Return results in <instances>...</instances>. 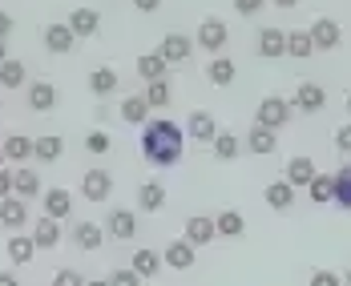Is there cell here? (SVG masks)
Listing matches in <instances>:
<instances>
[{"instance_id":"cell-1","label":"cell","mask_w":351,"mask_h":286,"mask_svg":"<svg viewBox=\"0 0 351 286\" xmlns=\"http://www.w3.org/2000/svg\"><path fill=\"white\" fill-rule=\"evenodd\" d=\"M182 145H186V133L170 117H158V121L141 125V153H145L149 166H178L182 161Z\"/></svg>"},{"instance_id":"cell-2","label":"cell","mask_w":351,"mask_h":286,"mask_svg":"<svg viewBox=\"0 0 351 286\" xmlns=\"http://www.w3.org/2000/svg\"><path fill=\"white\" fill-rule=\"evenodd\" d=\"M254 125H263V129H275V133H279L282 125H291V101L279 97V93L263 97V101H258V113H254Z\"/></svg>"},{"instance_id":"cell-3","label":"cell","mask_w":351,"mask_h":286,"mask_svg":"<svg viewBox=\"0 0 351 286\" xmlns=\"http://www.w3.org/2000/svg\"><path fill=\"white\" fill-rule=\"evenodd\" d=\"M226 40H230V29H226V21H218V16H206V21L198 25V36H194V44L206 49V53H214V57L226 49Z\"/></svg>"},{"instance_id":"cell-4","label":"cell","mask_w":351,"mask_h":286,"mask_svg":"<svg viewBox=\"0 0 351 286\" xmlns=\"http://www.w3.org/2000/svg\"><path fill=\"white\" fill-rule=\"evenodd\" d=\"M307 36H311V44H315V53H331V49H339V40H343L339 25H335L331 16H319L315 25L307 29Z\"/></svg>"},{"instance_id":"cell-5","label":"cell","mask_w":351,"mask_h":286,"mask_svg":"<svg viewBox=\"0 0 351 286\" xmlns=\"http://www.w3.org/2000/svg\"><path fill=\"white\" fill-rule=\"evenodd\" d=\"M190 53H194V40H190L186 33H166L162 36V44H158V57H162L166 65L190 61Z\"/></svg>"},{"instance_id":"cell-6","label":"cell","mask_w":351,"mask_h":286,"mask_svg":"<svg viewBox=\"0 0 351 286\" xmlns=\"http://www.w3.org/2000/svg\"><path fill=\"white\" fill-rule=\"evenodd\" d=\"M186 129H190V138L202 145H210L218 138V121H214L210 109H190V117H186Z\"/></svg>"},{"instance_id":"cell-7","label":"cell","mask_w":351,"mask_h":286,"mask_svg":"<svg viewBox=\"0 0 351 286\" xmlns=\"http://www.w3.org/2000/svg\"><path fill=\"white\" fill-rule=\"evenodd\" d=\"M323 105H327V93H323V85H315V81H303L295 89V97H291V109H303V113H319Z\"/></svg>"},{"instance_id":"cell-8","label":"cell","mask_w":351,"mask_h":286,"mask_svg":"<svg viewBox=\"0 0 351 286\" xmlns=\"http://www.w3.org/2000/svg\"><path fill=\"white\" fill-rule=\"evenodd\" d=\"M81 194H85L89 202H106L109 194H113V174H109V170H89V174L81 178Z\"/></svg>"},{"instance_id":"cell-9","label":"cell","mask_w":351,"mask_h":286,"mask_svg":"<svg viewBox=\"0 0 351 286\" xmlns=\"http://www.w3.org/2000/svg\"><path fill=\"white\" fill-rule=\"evenodd\" d=\"M194 250L198 246H206V242H214L218 238V230H214V218H206V214H194V218H186V234H182Z\"/></svg>"},{"instance_id":"cell-10","label":"cell","mask_w":351,"mask_h":286,"mask_svg":"<svg viewBox=\"0 0 351 286\" xmlns=\"http://www.w3.org/2000/svg\"><path fill=\"white\" fill-rule=\"evenodd\" d=\"M73 242H77V250L97 254L101 242H106V230H101L97 222H77V226H73Z\"/></svg>"},{"instance_id":"cell-11","label":"cell","mask_w":351,"mask_h":286,"mask_svg":"<svg viewBox=\"0 0 351 286\" xmlns=\"http://www.w3.org/2000/svg\"><path fill=\"white\" fill-rule=\"evenodd\" d=\"M246 149H250L254 157H271V153L279 149V133H275V129H263V125H250V133H246Z\"/></svg>"},{"instance_id":"cell-12","label":"cell","mask_w":351,"mask_h":286,"mask_svg":"<svg viewBox=\"0 0 351 286\" xmlns=\"http://www.w3.org/2000/svg\"><path fill=\"white\" fill-rule=\"evenodd\" d=\"M25 222H29V202H21L16 194H12V198H0V226L21 230Z\"/></svg>"},{"instance_id":"cell-13","label":"cell","mask_w":351,"mask_h":286,"mask_svg":"<svg viewBox=\"0 0 351 286\" xmlns=\"http://www.w3.org/2000/svg\"><path fill=\"white\" fill-rule=\"evenodd\" d=\"M258 57H263V61L287 57V33H282V29H263V33H258Z\"/></svg>"},{"instance_id":"cell-14","label":"cell","mask_w":351,"mask_h":286,"mask_svg":"<svg viewBox=\"0 0 351 286\" xmlns=\"http://www.w3.org/2000/svg\"><path fill=\"white\" fill-rule=\"evenodd\" d=\"M106 234L109 238H121V242H130L134 234H138V218H134V210H113L106 222Z\"/></svg>"},{"instance_id":"cell-15","label":"cell","mask_w":351,"mask_h":286,"mask_svg":"<svg viewBox=\"0 0 351 286\" xmlns=\"http://www.w3.org/2000/svg\"><path fill=\"white\" fill-rule=\"evenodd\" d=\"M73 214V194L61 185V190H45V218L61 222V218Z\"/></svg>"},{"instance_id":"cell-16","label":"cell","mask_w":351,"mask_h":286,"mask_svg":"<svg viewBox=\"0 0 351 286\" xmlns=\"http://www.w3.org/2000/svg\"><path fill=\"white\" fill-rule=\"evenodd\" d=\"M73 44H77V36H73L69 25H45V49H49V53L65 57Z\"/></svg>"},{"instance_id":"cell-17","label":"cell","mask_w":351,"mask_h":286,"mask_svg":"<svg viewBox=\"0 0 351 286\" xmlns=\"http://www.w3.org/2000/svg\"><path fill=\"white\" fill-rule=\"evenodd\" d=\"M194 258H198V254H194V246H190L186 238H178V242H170V246L162 250V262H166V266H174V270H190V266H194Z\"/></svg>"},{"instance_id":"cell-18","label":"cell","mask_w":351,"mask_h":286,"mask_svg":"<svg viewBox=\"0 0 351 286\" xmlns=\"http://www.w3.org/2000/svg\"><path fill=\"white\" fill-rule=\"evenodd\" d=\"M57 242H61V222H53V218L33 222V246L36 250H53Z\"/></svg>"},{"instance_id":"cell-19","label":"cell","mask_w":351,"mask_h":286,"mask_svg":"<svg viewBox=\"0 0 351 286\" xmlns=\"http://www.w3.org/2000/svg\"><path fill=\"white\" fill-rule=\"evenodd\" d=\"M69 29H73V36H97V29H101V16H97V8H73Z\"/></svg>"},{"instance_id":"cell-20","label":"cell","mask_w":351,"mask_h":286,"mask_svg":"<svg viewBox=\"0 0 351 286\" xmlns=\"http://www.w3.org/2000/svg\"><path fill=\"white\" fill-rule=\"evenodd\" d=\"M263 198H267L271 210H291V206H295V185H291V181H271V185L263 190Z\"/></svg>"},{"instance_id":"cell-21","label":"cell","mask_w":351,"mask_h":286,"mask_svg":"<svg viewBox=\"0 0 351 286\" xmlns=\"http://www.w3.org/2000/svg\"><path fill=\"white\" fill-rule=\"evenodd\" d=\"M53 105H57V89H53L49 81H33V85H29V109H33V113H49Z\"/></svg>"},{"instance_id":"cell-22","label":"cell","mask_w":351,"mask_h":286,"mask_svg":"<svg viewBox=\"0 0 351 286\" xmlns=\"http://www.w3.org/2000/svg\"><path fill=\"white\" fill-rule=\"evenodd\" d=\"M138 206L145 210V214H158V210L166 206V190H162V181H141Z\"/></svg>"},{"instance_id":"cell-23","label":"cell","mask_w":351,"mask_h":286,"mask_svg":"<svg viewBox=\"0 0 351 286\" xmlns=\"http://www.w3.org/2000/svg\"><path fill=\"white\" fill-rule=\"evenodd\" d=\"M12 194L25 202V198H36L40 194V178H36L29 166H21V170H12Z\"/></svg>"},{"instance_id":"cell-24","label":"cell","mask_w":351,"mask_h":286,"mask_svg":"<svg viewBox=\"0 0 351 286\" xmlns=\"http://www.w3.org/2000/svg\"><path fill=\"white\" fill-rule=\"evenodd\" d=\"M311 178H315V161L311 157H291L287 161V178L282 181H291L299 190V185H311Z\"/></svg>"},{"instance_id":"cell-25","label":"cell","mask_w":351,"mask_h":286,"mask_svg":"<svg viewBox=\"0 0 351 286\" xmlns=\"http://www.w3.org/2000/svg\"><path fill=\"white\" fill-rule=\"evenodd\" d=\"M65 153V142L57 133H45V138H33V157L36 161H57Z\"/></svg>"},{"instance_id":"cell-26","label":"cell","mask_w":351,"mask_h":286,"mask_svg":"<svg viewBox=\"0 0 351 286\" xmlns=\"http://www.w3.org/2000/svg\"><path fill=\"white\" fill-rule=\"evenodd\" d=\"M214 230H218L222 238H243V230H246V218L239 214V210H222V214L214 218Z\"/></svg>"},{"instance_id":"cell-27","label":"cell","mask_w":351,"mask_h":286,"mask_svg":"<svg viewBox=\"0 0 351 286\" xmlns=\"http://www.w3.org/2000/svg\"><path fill=\"white\" fill-rule=\"evenodd\" d=\"M130 270H134L138 278H154V274L162 270V254L158 250H138L134 254V262H130Z\"/></svg>"},{"instance_id":"cell-28","label":"cell","mask_w":351,"mask_h":286,"mask_svg":"<svg viewBox=\"0 0 351 286\" xmlns=\"http://www.w3.org/2000/svg\"><path fill=\"white\" fill-rule=\"evenodd\" d=\"M206 77H210L218 89H226V85L239 77V69H234V61H230V57H214L210 65H206Z\"/></svg>"},{"instance_id":"cell-29","label":"cell","mask_w":351,"mask_h":286,"mask_svg":"<svg viewBox=\"0 0 351 286\" xmlns=\"http://www.w3.org/2000/svg\"><path fill=\"white\" fill-rule=\"evenodd\" d=\"M33 157V142L25 138V133H12L8 142H4V161H16V166H25Z\"/></svg>"},{"instance_id":"cell-30","label":"cell","mask_w":351,"mask_h":286,"mask_svg":"<svg viewBox=\"0 0 351 286\" xmlns=\"http://www.w3.org/2000/svg\"><path fill=\"white\" fill-rule=\"evenodd\" d=\"M25 81H29V69H25V61H12V57H8V61L0 65V89H21Z\"/></svg>"},{"instance_id":"cell-31","label":"cell","mask_w":351,"mask_h":286,"mask_svg":"<svg viewBox=\"0 0 351 286\" xmlns=\"http://www.w3.org/2000/svg\"><path fill=\"white\" fill-rule=\"evenodd\" d=\"M33 254H36V246H33V234H12V238H8V258H12L16 266L33 262Z\"/></svg>"},{"instance_id":"cell-32","label":"cell","mask_w":351,"mask_h":286,"mask_svg":"<svg viewBox=\"0 0 351 286\" xmlns=\"http://www.w3.org/2000/svg\"><path fill=\"white\" fill-rule=\"evenodd\" d=\"M121 117H125L130 125H145V121H149V105H145V97H141V93H130V97L121 101Z\"/></svg>"},{"instance_id":"cell-33","label":"cell","mask_w":351,"mask_h":286,"mask_svg":"<svg viewBox=\"0 0 351 286\" xmlns=\"http://www.w3.org/2000/svg\"><path fill=\"white\" fill-rule=\"evenodd\" d=\"M287 53H291L295 61H307V57L315 53V44H311L307 29H291V36H287Z\"/></svg>"},{"instance_id":"cell-34","label":"cell","mask_w":351,"mask_h":286,"mask_svg":"<svg viewBox=\"0 0 351 286\" xmlns=\"http://www.w3.org/2000/svg\"><path fill=\"white\" fill-rule=\"evenodd\" d=\"M141 97H145V105H149V109H166L170 101H174V93H170V81H166V77H162V81H149V89H145Z\"/></svg>"},{"instance_id":"cell-35","label":"cell","mask_w":351,"mask_h":286,"mask_svg":"<svg viewBox=\"0 0 351 286\" xmlns=\"http://www.w3.org/2000/svg\"><path fill=\"white\" fill-rule=\"evenodd\" d=\"M307 190H311V202H315V206H327V202H335V181H331V174H315Z\"/></svg>"},{"instance_id":"cell-36","label":"cell","mask_w":351,"mask_h":286,"mask_svg":"<svg viewBox=\"0 0 351 286\" xmlns=\"http://www.w3.org/2000/svg\"><path fill=\"white\" fill-rule=\"evenodd\" d=\"M210 145H214V157H218V161H234V157H239V149H243V142H239L234 133H218Z\"/></svg>"},{"instance_id":"cell-37","label":"cell","mask_w":351,"mask_h":286,"mask_svg":"<svg viewBox=\"0 0 351 286\" xmlns=\"http://www.w3.org/2000/svg\"><path fill=\"white\" fill-rule=\"evenodd\" d=\"M138 73L145 77V81H162V77H166V61H162L158 53H141L138 57Z\"/></svg>"},{"instance_id":"cell-38","label":"cell","mask_w":351,"mask_h":286,"mask_svg":"<svg viewBox=\"0 0 351 286\" xmlns=\"http://www.w3.org/2000/svg\"><path fill=\"white\" fill-rule=\"evenodd\" d=\"M89 89H93L97 97H109V93L117 89V73L113 69H93L89 73Z\"/></svg>"},{"instance_id":"cell-39","label":"cell","mask_w":351,"mask_h":286,"mask_svg":"<svg viewBox=\"0 0 351 286\" xmlns=\"http://www.w3.org/2000/svg\"><path fill=\"white\" fill-rule=\"evenodd\" d=\"M331 181H335V202H339L343 210H351V161H348V166H343V170H339Z\"/></svg>"},{"instance_id":"cell-40","label":"cell","mask_w":351,"mask_h":286,"mask_svg":"<svg viewBox=\"0 0 351 286\" xmlns=\"http://www.w3.org/2000/svg\"><path fill=\"white\" fill-rule=\"evenodd\" d=\"M85 149H89V153H106V149H109V133H101V129H93V133L85 138Z\"/></svg>"},{"instance_id":"cell-41","label":"cell","mask_w":351,"mask_h":286,"mask_svg":"<svg viewBox=\"0 0 351 286\" xmlns=\"http://www.w3.org/2000/svg\"><path fill=\"white\" fill-rule=\"evenodd\" d=\"M109 286H141V278L134 270H113V274H109Z\"/></svg>"},{"instance_id":"cell-42","label":"cell","mask_w":351,"mask_h":286,"mask_svg":"<svg viewBox=\"0 0 351 286\" xmlns=\"http://www.w3.org/2000/svg\"><path fill=\"white\" fill-rule=\"evenodd\" d=\"M311 286H343V278H339L335 270H315V274H311Z\"/></svg>"},{"instance_id":"cell-43","label":"cell","mask_w":351,"mask_h":286,"mask_svg":"<svg viewBox=\"0 0 351 286\" xmlns=\"http://www.w3.org/2000/svg\"><path fill=\"white\" fill-rule=\"evenodd\" d=\"M53 286H85V278H81L77 270H57V278H53Z\"/></svg>"},{"instance_id":"cell-44","label":"cell","mask_w":351,"mask_h":286,"mask_svg":"<svg viewBox=\"0 0 351 286\" xmlns=\"http://www.w3.org/2000/svg\"><path fill=\"white\" fill-rule=\"evenodd\" d=\"M263 4H267V0H234V12H239V16H254Z\"/></svg>"},{"instance_id":"cell-45","label":"cell","mask_w":351,"mask_h":286,"mask_svg":"<svg viewBox=\"0 0 351 286\" xmlns=\"http://www.w3.org/2000/svg\"><path fill=\"white\" fill-rule=\"evenodd\" d=\"M335 149H339V153H351V125H339V133H335Z\"/></svg>"},{"instance_id":"cell-46","label":"cell","mask_w":351,"mask_h":286,"mask_svg":"<svg viewBox=\"0 0 351 286\" xmlns=\"http://www.w3.org/2000/svg\"><path fill=\"white\" fill-rule=\"evenodd\" d=\"M0 198H12V170H0Z\"/></svg>"},{"instance_id":"cell-47","label":"cell","mask_w":351,"mask_h":286,"mask_svg":"<svg viewBox=\"0 0 351 286\" xmlns=\"http://www.w3.org/2000/svg\"><path fill=\"white\" fill-rule=\"evenodd\" d=\"M134 8H138V12H158L162 0H134Z\"/></svg>"},{"instance_id":"cell-48","label":"cell","mask_w":351,"mask_h":286,"mask_svg":"<svg viewBox=\"0 0 351 286\" xmlns=\"http://www.w3.org/2000/svg\"><path fill=\"white\" fill-rule=\"evenodd\" d=\"M8 33H12V16L0 12V40H8Z\"/></svg>"},{"instance_id":"cell-49","label":"cell","mask_w":351,"mask_h":286,"mask_svg":"<svg viewBox=\"0 0 351 286\" xmlns=\"http://www.w3.org/2000/svg\"><path fill=\"white\" fill-rule=\"evenodd\" d=\"M0 286H21V283H16V274H8V270H4V274H0Z\"/></svg>"},{"instance_id":"cell-50","label":"cell","mask_w":351,"mask_h":286,"mask_svg":"<svg viewBox=\"0 0 351 286\" xmlns=\"http://www.w3.org/2000/svg\"><path fill=\"white\" fill-rule=\"evenodd\" d=\"M271 4H275V8H295L299 0H271Z\"/></svg>"},{"instance_id":"cell-51","label":"cell","mask_w":351,"mask_h":286,"mask_svg":"<svg viewBox=\"0 0 351 286\" xmlns=\"http://www.w3.org/2000/svg\"><path fill=\"white\" fill-rule=\"evenodd\" d=\"M4 61H8V49H4V40H0V65H4Z\"/></svg>"},{"instance_id":"cell-52","label":"cell","mask_w":351,"mask_h":286,"mask_svg":"<svg viewBox=\"0 0 351 286\" xmlns=\"http://www.w3.org/2000/svg\"><path fill=\"white\" fill-rule=\"evenodd\" d=\"M85 286H109V278H97V283H85Z\"/></svg>"},{"instance_id":"cell-53","label":"cell","mask_w":351,"mask_h":286,"mask_svg":"<svg viewBox=\"0 0 351 286\" xmlns=\"http://www.w3.org/2000/svg\"><path fill=\"white\" fill-rule=\"evenodd\" d=\"M343 286H351V266H348V274H343Z\"/></svg>"},{"instance_id":"cell-54","label":"cell","mask_w":351,"mask_h":286,"mask_svg":"<svg viewBox=\"0 0 351 286\" xmlns=\"http://www.w3.org/2000/svg\"><path fill=\"white\" fill-rule=\"evenodd\" d=\"M0 170H4V149H0Z\"/></svg>"},{"instance_id":"cell-55","label":"cell","mask_w":351,"mask_h":286,"mask_svg":"<svg viewBox=\"0 0 351 286\" xmlns=\"http://www.w3.org/2000/svg\"><path fill=\"white\" fill-rule=\"evenodd\" d=\"M348 113H351V93H348Z\"/></svg>"}]
</instances>
